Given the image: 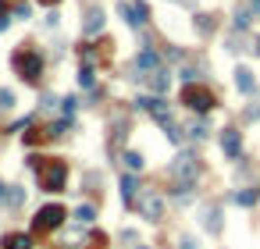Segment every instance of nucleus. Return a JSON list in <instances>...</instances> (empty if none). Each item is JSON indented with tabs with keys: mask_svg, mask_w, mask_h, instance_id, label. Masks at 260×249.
Masks as SVG:
<instances>
[{
	"mask_svg": "<svg viewBox=\"0 0 260 249\" xmlns=\"http://www.w3.org/2000/svg\"><path fill=\"white\" fill-rule=\"evenodd\" d=\"M32 167H36V178L43 193H61L68 182V164L65 160H50V157H32Z\"/></svg>",
	"mask_w": 260,
	"mask_h": 249,
	"instance_id": "1",
	"label": "nucleus"
},
{
	"mask_svg": "<svg viewBox=\"0 0 260 249\" xmlns=\"http://www.w3.org/2000/svg\"><path fill=\"white\" fill-rule=\"evenodd\" d=\"M171 178H175V196L178 199H186V189H193L196 185V157L193 153H178L175 160H171Z\"/></svg>",
	"mask_w": 260,
	"mask_h": 249,
	"instance_id": "2",
	"label": "nucleus"
},
{
	"mask_svg": "<svg viewBox=\"0 0 260 249\" xmlns=\"http://www.w3.org/2000/svg\"><path fill=\"white\" fill-rule=\"evenodd\" d=\"M65 207H61V203H50V207H43L36 217H32V235H50L54 228H61L65 224Z\"/></svg>",
	"mask_w": 260,
	"mask_h": 249,
	"instance_id": "3",
	"label": "nucleus"
},
{
	"mask_svg": "<svg viewBox=\"0 0 260 249\" xmlns=\"http://www.w3.org/2000/svg\"><path fill=\"white\" fill-rule=\"evenodd\" d=\"M14 68H18V75L25 82H39V75H43V57L36 50H18V54H14Z\"/></svg>",
	"mask_w": 260,
	"mask_h": 249,
	"instance_id": "4",
	"label": "nucleus"
},
{
	"mask_svg": "<svg viewBox=\"0 0 260 249\" xmlns=\"http://www.w3.org/2000/svg\"><path fill=\"white\" fill-rule=\"evenodd\" d=\"M182 104H186L189 111H196V114H207L210 107H214V93L210 89H203V85H186L182 89Z\"/></svg>",
	"mask_w": 260,
	"mask_h": 249,
	"instance_id": "5",
	"label": "nucleus"
},
{
	"mask_svg": "<svg viewBox=\"0 0 260 249\" xmlns=\"http://www.w3.org/2000/svg\"><path fill=\"white\" fill-rule=\"evenodd\" d=\"M139 210H143V217H146V221H161L164 199H161V193H157V189H143V193H139Z\"/></svg>",
	"mask_w": 260,
	"mask_h": 249,
	"instance_id": "6",
	"label": "nucleus"
},
{
	"mask_svg": "<svg viewBox=\"0 0 260 249\" xmlns=\"http://www.w3.org/2000/svg\"><path fill=\"white\" fill-rule=\"evenodd\" d=\"M146 14H150V7L143 4V0H125V4H121V18H125L132 28H139L146 22Z\"/></svg>",
	"mask_w": 260,
	"mask_h": 249,
	"instance_id": "7",
	"label": "nucleus"
},
{
	"mask_svg": "<svg viewBox=\"0 0 260 249\" xmlns=\"http://www.w3.org/2000/svg\"><path fill=\"white\" fill-rule=\"evenodd\" d=\"M221 150H225L228 160H239V157H242V139H239L235 128H225V132H221Z\"/></svg>",
	"mask_w": 260,
	"mask_h": 249,
	"instance_id": "8",
	"label": "nucleus"
},
{
	"mask_svg": "<svg viewBox=\"0 0 260 249\" xmlns=\"http://www.w3.org/2000/svg\"><path fill=\"white\" fill-rule=\"evenodd\" d=\"M157 68H161V57H157L154 50H143L139 57H135V75H143V79H146V75H154Z\"/></svg>",
	"mask_w": 260,
	"mask_h": 249,
	"instance_id": "9",
	"label": "nucleus"
},
{
	"mask_svg": "<svg viewBox=\"0 0 260 249\" xmlns=\"http://www.w3.org/2000/svg\"><path fill=\"white\" fill-rule=\"evenodd\" d=\"M100 28H103V11H100V7H89V11H86V22H82V32H86V36H97Z\"/></svg>",
	"mask_w": 260,
	"mask_h": 249,
	"instance_id": "10",
	"label": "nucleus"
},
{
	"mask_svg": "<svg viewBox=\"0 0 260 249\" xmlns=\"http://www.w3.org/2000/svg\"><path fill=\"white\" fill-rule=\"evenodd\" d=\"M146 82H150V89H154L157 96H164V93H167V82H171V75H167L164 68H157L154 75H146Z\"/></svg>",
	"mask_w": 260,
	"mask_h": 249,
	"instance_id": "11",
	"label": "nucleus"
},
{
	"mask_svg": "<svg viewBox=\"0 0 260 249\" xmlns=\"http://www.w3.org/2000/svg\"><path fill=\"white\" fill-rule=\"evenodd\" d=\"M235 85H239V89H242V93H246V96H250V93H257V82H253V71H250V68H235Z\"/></svg>",
	"mask_w": 260,
	"mask_h": 249,
	"instance_id": "12",
	"label": "nucleus"
},
{
	"mask_svg": "<svg viewBox=\"0 0 260 249\" xmlns=\"http://www.w3.org/2000/svg\"><path fill=\"white\" fill-rule=\"evenodd\" d=\"M135 189H139V182H135V174H125V178H121V199L129 203H135Z\"/></svg>",
	"mask_w": 260,
	"mask_h": 249,
	"instance_id": "13",
	"label": "nucleus"
},
{
	"mask_svg": "<svg viewBox=\"0 0 260 249\" xmlns=\"http://www.w3.org/2000/svg\"><path fill=\"white\" fill-rule=\"evenodd\" d=\"M4 249H32V239L29 235H18V231H11L4 239Z\"/></svg>",
	"mask_w": 260,
	"mask_h": 249,
	"instance_id": "14",
	"label": "nucleus"
},
{
	"mask_svg": "<svg viewBox=\"0 0 260 249\" xmlns=\"http://www.w3.org/2000/svg\"><path fill=\"white\" fill-rule=\"evenodd\" d=\"M218 217H221V214H218V207H210V210H207V221H203V224H207V231H218V228H221Z\"/></svg>",
	"mask_w": 260,
	"mask_h": 249,
	"instance_id": "15",
	"label": "nucleus"
},
{
	"mask_svg": "<svg viewBox=\"0 0 260 249\" xmlns=\"http://www.w3.org/2000/svg\"><path fill=\"white\" fill-rule=\"evenodd\" d=\"M196 25H200V32H203V36L214 32V18H210V14H200V18H196Z\"/></svg>",
	"mask_w": 260,
	"mask_h": 249,
	"instance_id": "16",
	"label": "nucleus"
},
{
	"mask_svg": "<svg viewBox=\"0 0 260 249\" xmlns=\"http://www.w3.org/2000/svg\"><path fill=\"white\" fill-rule=\"evenodd\" d=\"M235 199L242 203V207H253V203H257V189H246V193H239Z\"/></svg>",
	"mask_w": 260,
	"mask_h": 249,
	"instance_id": "17",
	"label": "nucleus"
},
{
	"mask_svg": "<svg viewBox=\"0 0 260 249\" xmlns=\"http://www.w3.org/2000/svg\"><path fill=\"white\" fill-rule=\"evenodd\" d=\"M79 85H82V89L93 85V71H89V68H79Z\"/></svg>",
	"mask_w": 260,
	"mask_h": 249,
	"instance_id": "18",
	"label": "nucleus"
},
{
	"mask_svg": "<svg viewBox=\"0 0 260 249\" xmlns=\"http://www.w3.org/2000/svg\"><path fill=\"white\" fill-rule=\"evenodd\" d=\"M125 164H129V171H139L143 167V157L139 153H125Z\"/></svg>",
	"mask_w": 260,
	"mask_h": 249,
	"instance_id": "19",
	"label": "nucleus"
},
{
	"mask_svg": "<svg viewBox=\"0 0 260 249\" xmlns=\"http://www.w3.org/2000/svg\"><path fill=\"white\" fill-rule=\"evenodd\" d=\"M75 217H79V221H86V224H89V221H93L97 214H93V207H89V203H86V207H79V214H75Z\"/></svg>",
	"mask_w": 260,
	"mask_h": 249,
	"instance_id": "20",
	"label": "nucleus"
},
{
	"mask_svg": "<svg viewBox=\"0 0 260 249\" xmlns=\"http://www.w3.org/2000/svg\"><path fill=\"white\" fill-rule=\"evenodd\" d=\"M250 25V11H239L235 14V28H246Z\"/></svg>",
	"mask_w": 260,
	"mask_h": 249,
	"instance_id": "21",
	"label": "nucleus"
},
{
	"mask_svg": "<svg viewBox=\"0 0 260 249\" xmlns=\"http://www.w3.org/2000/svg\"><path fill=\"white\" fill-rule=\"evenodd\" d=\"M14 104V93L11 89H0V107H11Z\"/></svg>",
	"mask_w": 260,
	"mask_h": 249,
	"instance_id": "22",
	"label": "nucleus"
},
{
	"mask_svg": "<svg viewBox=\"0 0 260 249\" xmlns=\"http://www.w3.org/2000/svg\"><path fill=\"white\" fill-rule=\"evenodd\" d=\"M7 203H11V207H18V203H22V189H14V193L7 196Z\"/></svg>",
	"mask_w": 260,
	"mask_h": 249,
	"instance_id": "23",
	"label": "nucleus"
},
{
	"mask_svg": "<svg viewBox=\"0 0 260 249\" xmlns=\"http://www.w3.org/2000/svg\"><path fill=\"white\" fill-rule=\"evenodd\" d=\"M7 25H11V18H7V14H0V32H4Z\"/></svg>",
	"mask_w": 260,
	"mask_h": 249,
	"instance_id": "24",
	"label": "nucleus"
},
{
	"mask_svg": "<svg viewBox=\"0 0 260 249\" xmlns=\"http://www.w3.org/2000/svg\"><path fill=\"white\" fill-rule=\"evenodd\" d=\"M0 14H7V0H0Z\"/></svg>",
	"mask_w": 260,
	"mask_h": 249,
	"instance_id": "25",
	"label": "nucleus"
},
{
	"mask_svg": "<svg viewBox=\"0 0 260 249\" xmlns=\"http://www.w3.org/2000/svg\"><path fill=\"white\" fill-rule=\"evenodd\" d=\"M4 196H11V193H4V185H0V199H4Z\"/></svg>",
	"mask_w": 260,
	"mask_h": 249,
	"instance_id": "26",
	"label": "nucleus"
},
{
	"mask_svg": "<svg viewBox=\"0 0 260 249\" xmlns=\"http://www.w3.org/2000/svg\"><path fill=\"white\" fill-rule=\"evenodd\" d=\"M253 11H260V0H253Z\"/></svg>",
	"mask_w": 260,
	"mask_h": 249,
	"instance_id": "27",
	"label": "nucleus"
},
{
	"mask_svg": "<svg viewBox=\"0 0 260 249\" xmlns=\"http://www.w3.org/2000/svg\"><path fill=\"white\" fill-rule=\"evenodd\" d=\"M39 4H57V0H39Z\"/></svg>",
	"mask_w": 260,
	"mask_h": 249,
	"instance_id": "28",
	"label": "nucleus"
}]
</instances>
